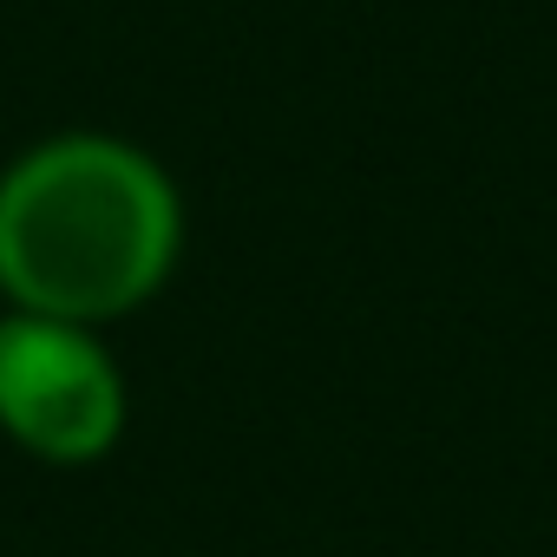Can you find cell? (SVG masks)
Wrapping results in <instances>:
<instances>
[{
  "label": "cell",
  "instance_id": "obj_1",
  "mask_svg": "<svg viewBox=\"0 0 557 557\" xmlns=\"http://www.w3.org/2000/svg\"><path fill=\"white\" fill-rule=\"evenodd\" d=\"M177 256V197L112 138H60L0 184V283L27 315L99 322L145 302Z\"/></svg>",
  "mask_w": 557,
  "mask_h": 557
},
{
  "label": "cell",
  "instance_id": "obj_2",
  "mask_svg": "<svg viewBox=\"0 0 557 557\" xmlns=\"http://www.w3.org/2000/svg\"><path fill=\"white\" fill-rule=\"evenodd\" d=\"M0 420L40 459H99L125 420L119 368L73 322H0Z\"/></svg>",
  "mask_w": 557,
  "mask_h": 557
}]
</instances>
